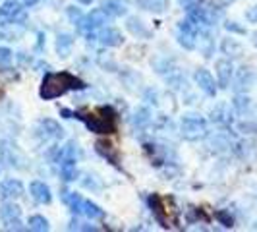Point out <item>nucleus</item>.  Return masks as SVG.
<instances>
[{
  "mask_svg": "<svg viewBox=\"0 0 257 232\" xmlns=\"http://www.w3.org/2000/svg\"><path fill=\"white\" fill-rule=\"evenodd\" d=\"M24 195V184L18 178H6L0 184V197L2 199H18Z\"/></svg>",
  "mask_w": 257,
  "mask_h": 232,
  "instance_id": "nucleus-9",
  "label": "nucleus"
},
{
  "mask_svg": "<svg viewBox=\"0 0 257 232\" xmlns=\"http://www.w3.org/2000/svg\"><path fill=\"white\" fill-rule=\"evenodd\" d=\"M72 47H74V37L70 33H60L56 37V52H58V56H62V58L70 56Z\"/></svg>",
  "mask_w": 257,
  "mask_h": 232,
  "instance_id": "nucleus-16",
  "label": "nucleus"
},
{
  "mask_svg": "<svg viewBox=\"0 0 257 232\" xmlns=\"http://www.w3.org/2000/svg\"><path fill=\"white\" fill-rule=\"evenodd\" d=\"M215 72H217V85L220 89H228L234 77V64L228 58H220L215 62Z\"/></svg>",
  "mask_w": 257,
  "mask_h": 232,
  "instance_id": "nucleus-6",
  "label": "nucleus"
},
{
  "mask_svg": "<svg viewBox=\"0 0 257 232\" xmlns=\"http://www.w3.org/2000/svg\"><path fill=\"white\" fill-rule=\"evenodd\" d=\"M184 10H190V8H195V6H201V0H180Z\"/></svg>",
  "mask_w": 257,
  "mask_h": 232,
  "instance_id": "nucleus-34",
  "label": "nucleus"
},
{
  "mask_svg": "<svg viewBox=\"0 0 257 232\" xmlns=\"http://www.w3.org/2000/svg\"><path fill=\"white\" fill-rule=\"evenodd\" d=\"M103 10L110 18H122V16H126V12H128V8H126V4L122 0H106L103 4Z\"/></svg>",
  "mask_w": 257,
  "mask_h": 232,
  "instance_id": "nucleus-17",
  "label": "nucleus"
},
{
  "mask_svg": "<svg viewBox=\"0 0 257 232\" xmlns=\"http://www.w3.org/2000/svg\"><path fill=\"white\" fill-rule=\"evenodd\" d=\"M180 132L182 138L188 140V142H197V140H203L207 138L209 130H207V120L203 116H184L180 124Z\"/></svg>",
  "mask_w": 257,
  "mask_h": 232,
  "instance_id": "nucleus-3",
  "label": "nucleus"
},
{
  "mask_svg": "<svg viewBox=\"0 0 257 232\" xmlns=\"http://www.w3.org/2000/svg\"><path fill=\"white\" fill-rule=\"evenodd\" d=\"M251 41H253V45H255V49H257V31L255 33H251Z\"/></svg>",
  "mask_w": 257,
  "mask_h": 232,
  "instance_id": "nucleus-37",
  "label": "nucleus"
},
{
  "mask_svg": "<svg viewBox=\"0 0 257 232\" xmlns=\"http://www.w3.org/2000/svg\"><path fill=\"white\" fill-rule=\"evenodd\" d=\"M0 220L8 230H22V209L14 203V199H6L0 205Z\"/></svg>",
  "mask_w": 257,
  "mask_h": 232,
  "instance_id": "nucleus-4",
  "label": "nucleus"
},
{
  "mask_svg": "<svg viewBox=\"0 0 257 232\" xmlns=\"http://www.w3.org/2000/svg\"><path fill=\"white\" fill-rule=\"evenodd\" d=\"M39 128H41V134H43L45 140H62V138H64V130H62V126H60L56 120H52V118L41 120Z\"/></svg>",
  "mask_w": 257,
  "mask_h": 232,
  "instance_id": "nucleus-10",
  "label": "nucleus"
},
{
  "mask_svg": "<svg viewBox=\"0 0 257 232\" xmlns=\"http://www.w3.org/2000/svg\"><path fill=\"white\" fill-rule=\"evenodd\" d=\"M217 219H219L224 226H232V217L226 211H219V213H217Z\"/></svg>",
  "mask_w": 257,
  "mask_h": 232,
  "instance_id": "nucleus-32",
  "label": "nucleus"
},
{
  "mask_svg": "<svg viewBox=\"0 0 257 232\" xmlns=\"http://www.w3.org/2000/svg\"><path fill=\"white\" fill-rule=\"evenodd\" d=\"M238 128L244 134H253V132H257V122H242V124H238Z\"/></svg>",
  "mask_w": 257,
  "mask_h": 232,
  "instance_id": "nucleus-31",
  "label": "nucleus"
},
{
  "mask_svg": "<svg viewBox=\"0 0 257 232\" xmlns=\"http://www.w3.org/2000/svg\"><path fill=\"white\" fill-rule=\"evenodd\" d=\"M97 39L103 43L104 47H120V45L124 43L122 33H120L118 29H114V27H104V29H101Z\"/></svg>",
  "mask_w": 257,
  "mask_h": 232,
  "instance_id": "nucleus-12",
  "label": "nucleus"
},
{
  "mask_svg": "<svg viewBox=\"0 0 257 232\" xmlns=\"http://www.w3.org/2000/svg\"><path fill=\"white\" fill-rule=\"evenodd\" d=\"M66 14H68V18H70V22H72L74 26H77V24L83 20V12H81L79 8H76V6H68V8H66Z\"/></svg>",
  "mask_w": 257,
  "mask_h": 232,
  "instance_id": "nucleus-28",
  "label": "nucleus"
},
{
  "mask_svg": "<svg viewBox=\"0 0 257 232\" xmlns=\"http://www.w3.org/2000/svg\"><path fill=\"white\" fill-rule=\"evenodd\" d=\"M60 174H62V180L64 182H74L77 178L76 163H72V161H64V163H60Z\"/></svg>",
  "mask_w": 257,
  "mask_h": 232,
  "instance_id": "nucleus-24",
  "label": "nucleus"
},
{
  "mask_svg": "<svg viewBox=\"0 0 257 232\" xmlns=\"http://www.w3.org/2000/svg\"><path fill=\"white\" fill-rule=\"evenodd\" d=\"M12 58H14V52L8 47H0V72H4V70L10 68Z\"/></svg>",
  "mask_w": 257,
  "mask_h": 232,
  "instance_id": "nucleus-27",
  "label": "nucleus"
},
{
  "mask_svg": "<svg viewBox=\"0 0 257 232\" xmlns=\"http://www.w3.org/2000/svg\"><path fill=\"white\" fill-rule=\"evenodd\" d=\"M60 114L64 116V118H74L76 112H72V110H68V108H60Z\"/></svg>",
  "mask_w": 257,
  "mask_h": 232,
  "instance_id": "nucleus-35",
  "label": "nucleus"
},
{
  "mask_svg": "<svg viewBox=\"0 0 257 232\" xmlns=\"http://www.w3.org/2000/svg\"><path fill=\"white\" fill-rule=\"evenodd\" d=\"M0 14L12 22V24H24L27 20V10L24 2H18V0H6L2 6H0Z\"/></svg>",
  "mask_w": 257,
  "mask_h": 232,
  "instance_id": "nucleus-5",
  "label": "nucleus"
},
{
  "mask_svg": "<svg viewBox=\"0 0 257 232\" xmlns=\"http://www.w3.org/2000/svg\"><path fill=\"white\" fill-rule=\"evenodd\" d=\"M81 215H85L91 220H97V219H103L104 211L97 203H93L89 199H83V203H81Z\"/></svg>",
  "mask_w": 257,
  "mask_h": 232,
  "instance_id": "nucleus-19",
  "label": "nucleus"
},
{
  "mask_svg": "<svg viewBox=\"0 0 257 232\" xmlns=\"http://www.w3.org/2000/svg\"><path fill=\"white\" fill-rule=\"evenodd\" d=\"M27 226L35 232H45V230H49V220L45 219L43 215H31V217L27 219Z\"/></svg>",
  "mask_w": 257,
  "mask_h": 232,
  "instance_id": "nucleus-25",
  "label": "nucleus"
},
{
  "mask_svg": "<svg viewBox=\"0 0 257 232\" xmlns=\"http://www.w3.org/2000/svg\"><path fill=\"white\" fill-rule=\"evenodd\" d=\"M211 145H213V147H217V151H224V149H228V147H230V142H228L222 134H217V136L211 140Z\"/></svg>",
  "mask_w": 257,
  "mask_h": 232,
  "instance_id": "nucleus-29",
  "label": "nucleus"
},
{
  "mask_svg": "<svg viewBox=\"0 0 257 232\" xmlns=\"http://www.w3.org/2000/svg\"><path fill=\"white\" fill-rule=\"evenodd\" d=\"M226 27V31H230V33H238V35H245V29L242 26H238L236 22H226L224 24Z\"/></svg>",
  "mask_w": 257,
  "mask_h": 232,
  "instance_id": "nucleus-30",
  "label": "nucleus"
},
{
  "mask_svg": "<svg viewBox=\"0 0 257 232\" xmlns=\"http://www.w3.org/2000/svg\"><path fill=\"white\" fill-rule=\"evenodd\" d=\"M79 4H91V2H95V0H77Z\"/></svg>",
  "mask_w": 257,
  "mask_h": 232,
  "instance_id": "nucleus-38",
  "label": "nucleus"
},
{
  "mask_svg": "<svg viewBox=\"0 0 257 232\" xmlns=\"http://www.w3.org/2000/svg\"><path fill=\"white\" fill-rule=\"evenodd\" d=\"M193 79H195V83L199 85V89L203 91L205 95H209V97H215V95H217V89H219V85H217L215 77L211 76V72H209V70H205V68H199V70H195V74H193Z\"/></svg>",
  "mask_w": 257,
  "mask_h": 232,
  "instance_id": "nucleus-7",
  "label": "nucleus"
},
{
  "mask_svg": "<svg viewBox=\"0 0 257 232\" xmlns=\"http://www.w3.org/2000/svg\"><path fill=\"white\" fill-rule=\"evenodd\" d=\"M60 197H62V201H64L66 205L70 207L74 213H81V203H83V197L76 192H70L68 188H64L62 192H60Z\"/></svg>",
  "mask_w": 257,
  "mask_h": 232,
  "instance_id": "nucleus-15",
  "label": "nucleus"
},
{
  "mask_svg": "<svg viewBox=\"0 0 257 232\" xmlns=\"http://www.w3.org/2000/svg\"><path fill=\"white\" fill-rule=\"evenodd\" d=\"M245 20L249 24H257V6H251L247 12H245Z\"/></svg>",
  "mask_w": 257,
  "mask_h": 232,
  "instance_id": "nucleus-33",
  "label": "nucleus"
},
{
  "mask_svg": "<svg viewBox=\"0 0 257 232\" xmlns=\"http://www.w3.org/2000/svg\"><path fill=\"white\" fill-rule=\"evenodd\" d=\"M29 192L33 195V199L37 201V203H51L52 201V193H51V188L45 184V182L41 180H33L29 184Z\"/></svg>",
  "mask_w": 257,
  "mask_h": 232,
  "instance_id": "nucleus-11",
  "label": "nucleus"
},
{
  "mask_svg": "<svg viewBox=\"0 0 257 232\" xmlns=\"http://www.w3.org/2000/svg\"><path fill=\"white\" fill-rule=\"evenodd\" d=\"M249 104H251V99H249L245 93H236V95H234L232 106H234V110H236L238 114H244L245 110L249 108Z\"/></svg>",
  "mask_w": 257,
  "mask_h": 232,
  "instance_id": "nucleus-23",
  "label": "nucleus"
},
{
  "mask_svg": "<svg viewBox=\"0 0 257 232\" xmlns=\"http://www.w3.org/2000/svg\"><path fill=\"white\" fill-rule=\"evenodd\" d=\"M143 10H149V12H165L167 10V0H136Z\"/></svg>",
  "mask_w": 257,
  "mask_h": 232,
  "instance_id": "nucleus-22",
  "label": "nucleus"
},
{
  "mask_svg": "<svg viewBox=\"0 0 257 232\" xmlns=\"http://www.w3.org/2000/svg\"><path fill=\"white\" fill-rule=\"evenodd\" d=\"M232 83H234V91L236 93H245V91L251 87L253 83V74L249 68H238L234 72V77H232Z\"/></svg>",
  "mask_w": 257,
  "mask_h": 232,
  "instance_id": "nucleus-8",
  "label": "nucleus"
},
{
  "mask_svg": "<svg viewBox=\"0 0 257 232\" xmlns=\"http://www.w3.org/2000/svg\"><path fill=\"white\" fill-rule=\"evenodd\" d=\"M211 120L220 126H230L232 124V110L228 104L220 103L215 108H211Z\"/></svg>",
  "mask_w": 257,
  "mask_h": 232,
  "instance_id": "nucleus-13",
  "label": "nucleus"
},
{
  "mask_svg": "<svg viewBox=\"0 0 257 232\" xmlns=\"http://www.w3.org/2000/svg\"><path fill=\"white\" fill-rule=\"evenodd\" d=\"M151 120H153L151 110H149V108H145V106L138 108V110L134 112V116H132V124H134L136 128H147V126L151 124Z\"/></svg>",
  "mask_w": 257,
  "mask_h": 232,
  "instance_id": "nucleus-18",
  "label": "nucleus"
},
{
  "mask_svg": "<svg viewBox=\"0 0 257 232\" xmlns=\"http://www.w3.org/2000/svg\"><path fill=\"white\" fill-rule=\"evenodd\" d=\"M220 51H222V54L234 58V56H240V54H242V45L232 37L222 39V41H220Z\"/></svg>",
  "mask_w": 257,
  "mask_h": 232,
  "instance_id": "nucleus-20",
  "label": "nucleus"
},
{
  "mask_svg": "<svg viewBox=\"0 0 257 232\" xmlns=\"http://www.w3.org/2000/svg\"><path fill=\"white\" fill-rule=\"evenodd\" d=\"M149 205H151V209H153V213H155V217H157V220H159V222H161V224L167 228L168 220L163 217V201H161V197L153 193V195L149 197Z\"/></svg>",
  "mask_w": 257,
  "mask_h": 232,
  "instance_id": "nucleus-21",
  "label": "nucleus"
},
{
  "mask_svg": "<svg viewBox=\"0 0 257 232\" xmlns=\"http://www.w3.org/2000/svg\"><path fill=\"white\" fill-rule=\"evenodd\" d=\"M85 87H87L85 81H81L79 77H76L74 74H70V72L47 74V76L43 77L39 95L45 101H52V99L62 97L66 91H81L85 89Z\"/></svg>",
  "mask_w": 257,
  "mask_h": 232,
  "instance_id": "nucleus-1",
  "label": "nucleus"
},
{
  "mask_svg": "<svg viewBox=\"0 0 257 232\" xmlns=\"http://www.w3.org/2000/svg\"><path fill=\"white\" fill-rule=\"evenodd\" d=\"M99 112L103 116L97 114H81V112H76L74 118H79L85 122V126L89 128V132L93 134H114L116 130V112L110 108V106H101Z\"/></svg>",
  "mask_w": 257,
  "mask_h": 232,
  "instance_id": "nucleus-2",
  "label": "nucleus"
},
{
  "mask_svg": "<svg viewBox=\"0 0 257 232\" xmlns=\"http://www.w3.org/2000/svg\"><path fill=\"white\" fill-rule=\"evenodd\" d=\"M126 29H128L132 35H136L138 39H149L151 37V31L145 27L140 18H136V16H130L128 20H126Z\"/></svg>",
  "mask_w": 257,
  "mask_h": 232,
  "instance_id": "nucleus-14",
  "label": "nucleus"
},
{
  "mask_svg": "<svg viewBox=\"0 0 257 232\" xmlns=\"http://www.w3.org/2000/svg\"><path fill=\"white\" fill-rule=\"evenodd\" d=\"M22 2H24V4H26L27 8H31V6H35V4H39V2H41V0H22Z\"/></svg>",
  "mask_w": 257,
  "mask_h": 232,
  "instance_id": "nucleus-36",
  "label": "nucleus"
},
{
  "mask_svg": "<svg viewBox=\"0 0 257 232\" xmlns=\"http://www.w3.org/2000/svg\"><path fill=\"white\" fill-rule=\"evenodd\" d=\"M97 151L103 155L104 159H108L112 165H118V153L116 151H112V145L110 143H104V142H97Z\"/></svg>",
  "mask_w": 257,
  "mask_h": 232,
  "instance_id": "nucleus-26",
  "label": "nucleus"
}]
</instances>
